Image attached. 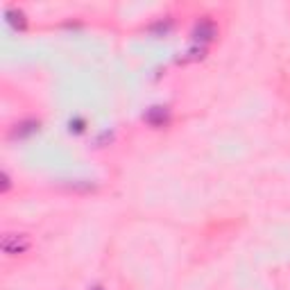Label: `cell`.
<instances>
[{"label":"cell","instance_id":"1","mask_svg":"<svg viewBox=\"0 0 290 290\" xmlns=\"http://www.w3.org/2000/svg\"><path fill=\"white\" fill-rule=\"evenodd\" d=\"M2 252L9 254V256H16V254H23L30 249V238L25 234H7L5 238H2Z\"/></svg>","mask_w":290,"mask_h":290},{"label":"cell","instance_id":"2","mask_svg":"<svg viewBox=\"0 0 290 290\" xmlns=\"http://www.w3.org/2000/svg\"><path fill=\"white\" fill-rule=\"evenodd\" d=\"M195 39H202V41H211V39L215 37V25L211 21H202V23H197V28H195Z\"/></svg>","mask_w":290,"mask_h":290},{"label":"cell","instance_id":"3","mask_svg":"<svg viewBox=\"0 0 290 290\" xmlns=\"http://www.w3.org/2000/svg\"><path fill=\"white\" fill-rule=\"evenodd\" d=\"M148 121L152 123V125H164V123L168 121V111H161V107H157V109L148 116Z\"/></svg>","mask_w":290,"mask_h":290},{"label":"cell","instance_id":"4","mask_svg":"<svg viewBox=\"0 0 290 290\" xmlns=\"http://www.w3.org/2000/svg\"><path fill=\"white\" fill-rule=\"evenodd\" d=\"M7 21L14 25V28H23L25 23H23V14L16 9H7Z\"/></svg>","mask_w":290,"mask_h":290},{"label":"cell","instance_id":"5","mask_svg":"<svg viewBox=\"0 0 290 290\" xmlns=\"http://www.w3.org/2000/svg\"><path fill=\"white\" fill-rule=\"evenodd\" d=\"M93 290H102V288H93Z\"/></svg>","mask_w":290,"mask_h":290}]
</instances>
